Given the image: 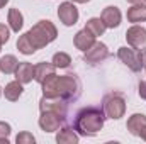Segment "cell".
I'll use <instances>...</instances> for the list:
<instances>
[{
	"instance_id": "2e32d148",
	"label": "cell",
	"mask_w": 146,
	"mask_h": 144,
	"mask_svg": "<svg viewBox=\"0 0 146 144\" xmlns=\"http://www.w3.org/2000/svg\"><path fill=\"white\" fill-rule=\"evenodd\" d=\"M54 71H56V66L53 63L41 61V63L34 65V80H36L37 83H42L49 75H53Z\"/></svg>"
},
{
	"instance_id": "8fae6325",
	"label": "cell",
	"mask_w": 146,
	"mask_h": 144,
	"mask_svg": "<svg viewBox=\"0 0 146 144\" xmlns=\"http://www.w3.org/2000/svg\"><path fill=\"white\" fill-rule=\"evenodd\" d=\"M100 19L104 20V24H106L107 29H114V27H119L121 19H122V14H121L119 7H115V5H109V7H106V9L102 10Z\"/></svg>"
},
{
	"instance_id": "7402d4cb",
	"label": "cell",
	"mask_w": 146,
	"mask_h": 144,
	"mask_svg": "<svg viewBox=\"0 0 146 144\" xmlns=\"http://www.w3.org/2000/svg\"><path fill=\"white\" fill-rule=\"evenodd\" d=\"M85 29L87 31H90L92 34L95 37L102 36L104 32H106V24H104V20L100 19V17H92V19H88L87 20V24H85Z\"/></svg>"
},
{
	"instance_id": "7a4b0ae2",
	"label": "cell",
	"mask_w": 146,
	"mask_h": 144,
	"mask_svg": "<svg viewBox=\"0 0 146 144\" xmlns=\"http://www.w3.org/2000/svg\"><path fill=\"white\" fill-rule=\"evenodd\" d=\"M27 36L36 49H42L58 37V29L51 20H39L27 31Z\"/></svg>"
},
{
	"instance_id": "277c9868",
	"label": "cell",
	"mask_w": 146,
	"mask_h": 144,
	"mask_svg": "<svg viewBox=\"0 0 146 144\" xmlns=\"http://www.w3.org/2000/svg\"><path fill=\"white\" fill-rule=\"evenodd\" d=\"M102 110L107 119L117 120L126 114V98L121 92H110L102 100Z\"/></svg>"
},
{
	"instance_id": "44dd1931",
	"label": "cell",
	"mask_w": 146,
	"mask_h": 144,
	"mask_svg": "<svg viewBox=\"0 0 146 144\" xmlns=\"http://www.w3.org/2000/svg\"><path fill=\"white\" fill-rule=\"evenodd\" d=\"M19 63L21 61H17V58L14 54H5L0 58V71L5 75H12V73H15Z\"/></svg>"
},
{
	"instance_id": "8992f818",
	"label": "cell",
	"mask_w": 146,
	"mask_h": 144,
	"mask_svg": "<svg viewBox=\"0 0 146 144\" xmlns=\"http://www.w3.org/2000/svg\"><path fill=\"white\" fill-rule=\"evenodd\" d=\"M65 120H66V117H63V115H60V114H56V112L46 110V112H41L37 124H39V127H41L44 132H56V131L63 126Z\"/></svg>"
},
{
	"instance_id": "ffe728a7",
	"label": "cell",
	"mask_w": 146,
	"mask_h": 144,
	"mask_svg": "<svg viewBox=\"0 0 146 144\" xmlns=\"http://www.w3.org/2000/svg\"><path fill=\"white\" fill-rule=\"evenodd\" d=\"M7 22H9V26L14 32H19L24 26V15L21 14L19 9H10L9 14H7Z\"/></svg>"
},
{
	"instance_id": "5bb4252c",
	"label": "cell",
	"mask_w": 146,
	"mask_h": 144,
	"mask_svg": "<svg viewBox=\"0 0 146 144\" xmlns=\"http://www.w3.org/2000/svg\"><path fill=\"white\" fill-rule=\"evenodd\" d=\"M78 141H80V134L75 131L73 126H65V127L58 129V134H56L58 144H76Z\"/></svg>"
},
{
	"instance_id": "ba28073f",
	"label": "cell",
	"mask_w": 146,
	"mask_h": 144,
	"mask_svg": "<svg viewBox=\"0 0 146 144\" xmlns=\"http://www.w3.org/2000/svg\"><path fill=\"white\" fill-rule=\"evenodd\" d=\"M39 110L41 112L49 110V112H56V114L66 117V114H68V102L60 98V97H44L42 95V98L39 100Z\"/></svg>"
},
{
	"instance_id": "4316f807",
	"label": "cell",
	"mask_w": 146,
	"mask_h": 144,
	"mask_svg": "<svg viewBox=\"0 0 146 144\" xmlns=\"http://www.w3.org/2000/svg\"><path fill=\"white\" fill-rule=\"evenodd\" d=\"M9 39H10V29L5 24H0V42L5 44Z\"/></svg>"
},
{
	"instance_id": "484cf974",
	"label": "cell",
	"mask_w": 146,
	"mask_h": 144,
	"mask_svg": "<svg viewBox=\"0 0 146 144\" xmlns=\"http://www.w3.org/2000/svg\"><path fill=\"white\" fill-rule=\"evenodd\" d=\"M15 143L17 144H34L36 143V139H34V136H33L31 132L24 131V132H19V134H17Z\"/></svg>"
},
{
	"instance_id": "1f68e13d",
	"label": "cell",
	"mask_w": 146,
	"mask_h": 144,
	"mask_svg": "<svg viewBox=\"0 0 146 144\" xmlns=\"http://www.w3.org/2000/svg\"><path fill=\"white\" fill-rule=\"evenodd\" d=\"M7 3H9V0H0V9H2V7H5Z\"/></svg>"
},
{
	"instance_id": "f546056e",
	"label": "cell",
	"mask_w": 146,
	"mask_h": 144,
	"mask_svg": "<svg viewBox=\"0 0 146 144\" xmlns=\"http://www.w3.org/2000/svg\"><path fill=\"white\" fill-rule=\"evenodd\" d=\"M127 3H131V5H136V3H146V0H126Z\"/></svg>"
},
{
	"instance_id": "836d02e7",
	"label": "cell",
	"mask_w": 146,
	"mask_h": 144,
	"mask_svg": "<svg viewBox=\"0 0 146 144\" xmlns=\"http://www.w3.org/2000/svg\"><path fill=\"white\" fill-rule=\"evenodd\" d=\"M2 93H3V88H2V87H0V97H2Z\"/></svg>"
},
{
	"instance_id": "d6986e66",
	"label": "cell",
	"mask_w": 146,
	"mask_h": 144,
	"mask_svg": "<svg viewBox=\"0 0 146 144\" xmlns=\"http://www.w3.org/2000/svg\"><path fill=\"white\" fill-rule=\"evenodd\" d=\"M127 20L133 24L146 22V3H136L127 9Z\"/></svg>"
},
{
	"instance_id": "e0dca14e",
	"label": "cell",
	"mask_w": 146,
	"mask_h": 144,
	"mask_svg": "<svg viewBox=\"0 0 146 144\" xmlns=\"http://www.w3.org/2000/svg\"><path fill=\"white\" fill-rule=\"evenodd\" d=\"M58 75L56 73H53V75H49L42 83H41V87H42V95L44 97H60V90H58Z\"/></svg>"
},
{
	"instance_id": "d4e9b609",
	"label": "cell",
	"mask_w": 146,
	"mask_h": 144,
	"mask_svg": "<svg viewBox=\"0 0 146 144\" xmlns=\"http://www.w3.org/2000/svg\"><path fill=\"white\" fill-rule=\"evenodd\" d=\"M10 132H12L10 124L0 120V143H5V144L9 143V136H10Z\"/></svg>"
},
{
	"instance_id": "cb8c5ba5",
	"label": "cell",
	"mask_w": 146,
	"mask_h": 144,
	"mask_svg": "<svg viewBox=\"0 0 146 144\" xmlns=\"http://www.w3.org/2000/svg\"><path fill=\"white\" fill-rule=\"evenodd\" d=\"M51 63H53L56 68L65 70V68H68V66L72 65V56L66 54V53H63V51H60V53H54V54H53Z\"/></svg>"
},
{
	"instance_id": "d6a6232c",
	"label": "cell",
	"mask_w": 146,
	"mask_h": 144,
	"mask_svg": "<svg viewBox=\"0 0 146 144\" xmlns=\"http://www.w3.org/2000/svg\"><path fill=\"white\" fill-rule=\"evenodd\" d=\"M139 137H141L143 141H146V129H145V131H143V132H141V136H139Z\"/></svg>"
},
{
	"instance_id": "30bf717a",
	"label": "cell",
	"mask_w": 146,
	"mask_h": 144,
	"mask_svg": "<svg viewBox=\"0 0 146 144\" xmlns=\"http://www.w3.org/2000/svg\"><path fill=\"white\" fill-rule=\"evenodd\" d=\"M58 17H60V20H61L65 26L72 27V26H75V24L78 22L80 14H78V9L75 7L73 2H63V3H60V7H58Z\"/></svg>"
},
{
	"instance_id": "5b68a950",
	"label": "cell",
	"mask_w": 146,
	"mask_h": 144,
	"mask_svg": "<svg viewBox=\"0 0 146 144\" xmlns=\"http://www.w3.org/2000/svg\"><path fill=\"white\" fill-rule=\"evenodd\" d=\"M117 58L134 73H139L143 70V65H141V56H139V51L134 49V48H127V46H122L117 49Z\"/></svg>"
},
{
	"instance_id": "9c48e42d",
	"label": "cell",
	"mask_w": 146,
	"mask_h": 144,
	"mask_svg": "<svg viewBox=\"0 0 146 144\" xmlns=\"http://www.w3.org/2000/svg\"><path fill=\"white\" fill-rule=\"evenodd\" d=\"M126 39H127V44L138 51L146 49V29L143 26H131L127 31H126Z\"/></svg>"
},
{
	"instance_id": "4fadbf2b",
	"label": "cell",
	"mask_w": 146,
	"mask_h": 144,
	"mask_svg": "<svg viewBox=\"0 0 146 144\" xmlns=\"http://www.w3.org/2000/svg\"><path fill=\"white\" fill-rule=\"evenodd\" d=\"M129 134L139 137L141 132L146 129V115L145 114H133L129 119H127V124H126Z\"/></svg>"
},
{
	"instance_id": "52a82bcc",
	"label": "cell",
	"mask_w": 146,
	"mask_h": 144,
	"mask_svg": "<svg viewBox=\"0 0 146 144\" xmlns=\"http://www.w3.org/2000/svg\"><path fill=\"white\" fill-rule=\"evenodd\" d=\"M109 56H110L109 48H107L104 42H97V41H95V44H94L90 49L85 51L83 61L88 63V65H92V66H95V65H100L102 61H106Z\"/></svg>"
},
{
	"instance_id": "603a6c76",
	"label": "cell",
	"mask_w": 146,
	"mask_h": 144,
	"mask_svg": "<svg viewBox=\"0 0 146 144\" xmlns=\"http://www.w3.org/2000/svg\"><path fill=\"white\" fill-rule=\"evenodd\" d=\"M17 49H19V53H22V54H26V56H29V54H34L37 49L34 48V44L31 42V39L27 36V32L26 34H22V36L17 39Z\"/></svg>"
},
{
	"instance_id": "9a60e30c",
	"label": "cell",
	"mask_w": 146,
	"mask_h": 144,
	"mask_svg": "<svg viewBox=\"0 0 146 144\" xmlns=\"http://www.w3.org/2000/svg\"><path fill=\"white\" fill-rule=\"evenodd\" d=\"M15 80H19L22 85L31 83L34 80V65H31L27 61H21L15 70Z\"/></svg>"
},
{
	"instance_id": "7c38bea8",
	"label": "cell",
	"mask_w": 146,
	"mask_h": 144,
	"mask_svg": "<svg viewBox=\"0 0 146 144\" xmlns=\"http://www.w3.org/2000/svg\"><path fill=\"white\" fill-rule=\"evenodd\" d=\"M95 39L97 37L94 36L90 31H87V29H82V31H78L75 37H73V44H75V48L76 49H80V51H87V49H90L94 44H95Z\"/></svg>"
},
{
	"instance_id": "3957f363",
	"label": "cell",
	"mask_w": 146,
	"mask_h": 144,
	"mask_svg": "<svg viewBox=\"0 0 146 144\" xmlns=\"http://www.w3.org/2000/svg\"><path fill=\"white\" fill-rule=\"evenodd\" d=\"M58 90H60V98L66 100L68 104L75 102L82 93V81L75 73L61 75L58 78Z\"/></svg>"
},
{
	"instance_id": "4dcf8cb0",
	"label": "cell",
	"mask_w": 146,
	"mask_h": 144,
	"mask_svg": "<svg viewBox=\"0 0 146 144\" xmlns=\"http://www.w3.org/2000/svg\"><path fill=\"white\" fill-rule=\"evenodd\" d=\"M73 3H87V2H90V0H72Z\"/></svg>"
},
{
	"instance_id": "83f0119b",
	"label": "cell",
	"mask_w": 146,
	"mask_h": 144,
	"mask_svg": "<svg viewBox=\"0 0 146 144\" xmlns=\"http://www.w3.org/2000/svg\"><path fill=\"white\" fill-rule=\"evenodd\" d=\"M138 92H139V97L143 98V100H146V80H143V81H139V85H138Z\"/></svg>"
},
{
	"instance_id": "6da1fadb",
	"label": "cell",
	"mask_w": 146,
	"mask_h": 144,
	"mask_svg": "<svg viewBox=\"0 0 146 144\" xmlns=\"http://www.w3.org/2000/svg\"><path fill=\"white\" fill-rule=\"evenodd\" d=\"M106 119L107 117L100 107H83L76 112L73 127L80 136L92 137L97 136L99 131H102Z\"/></svg>"
},
{
	"instance_id": "f1b7e54d",
	"label": "cell",
	"mask_w": 146,
	"mask_h": 144,
	"mask_svg": "<svg viewBox=\"0 0 146 144\" xmlns=\"http://www.w3.org/2000/svg\"><path fill=\"white\" fill-rule=\"evenodd\" d=\"M139 56H141V65H143V70L146 71V49L139 51Z\"/></svg>"
},
{
	"instance_id": "ac0fdd59",
	"label": "cell",
	"mask_w": 146,
	"mask_h": 144,
	"mask_svg": "<svg viewBox=\"0 0 146 144\" xmlns=\"http://www.w3.org/2000/svg\"><path fill=\"white\" fill-rule=\"evenodd\" d=\"M22 92H24V87H22V83H21L19 80H14V81L7 83L5 88H3V95H5V98H7L9 102L19 100V97L22 95Z\"/></svg>"
},
{
	"instance_id": "e575fe53",
	"label": "cell",
	"mask_w": 146,
	"mask_h": 144,
	"mask_svg": "<svg viewBox=\"0 0 146 144\" xmlns=\"http://www.w3.org/2000/svg\"><path fill=\"white\" fill-rule=\"evenodd\" d=\"M0 49H2V42H0Z\"/></svg>"
}]
</instances>
